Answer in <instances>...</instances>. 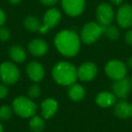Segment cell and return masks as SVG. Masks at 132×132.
Segmentation results:
<instances>
[{
    "label": "cell",
    "mask_w": 132,
    "mask_h": 132,
    "mask_svg": "<svg viewBox=\"0 0 132 132\" xmlns=\"http://www.w3.org/2000/svg\"><path fill=\"white\" fill-rule=\"evenodd\" d=\"M131 84H132V78H131Z\"/></svg>",
    "instance_id": "cell-34"
},
{
    "label": "cell",
    "mask_w": 132,
    "mask_h": 132,
    "mask_svg": "<svg viewBox=\"0 0 132 132\" xmlns=\"http://www.w3.org/2000/svg\"><path fill=\"white\" fill-rule=\"evenodd\" d=\"M6 14L4 13V11H3L2 9H0V26H3V24H5V22H6Z\"/></svg>",
    "instance_id": "cell-28"
},
{
    "label": "cell",
    "mask_w": 132,
    "mask_h": 132,
    "mask_svg": "<svg viewBox=\"0 0 132 132\" xmlns=\"http://www.w3.org/2000/svg\"><path fill=\"white\" fill-rule=\"evenodd\" d=\"M61 20V13L56 8L49 9L44 16V23L39 29V33L45 34L51 28H53L58 24Z\"/></svg>",
    "instance_id": "cell-7"
},
{
    "label": "cell",
    "mask_w": 132,
    "mask_h": 132,
    "mask_svg": "<svg viewBox=\"0 0 132 132\" xmlns=\"http://www.w3.org/2000/svg\"><path fill=\"white\" fill-rule=\"evenodd\" d=\"M54 44L57 50L66 57L74 56L80 50V38L71 30H63L57 34Z\"/></svg>",
    "instance_id": "cell-1"
},
{
    "label": "cell",
    "mask_w": 132,
    "mask_h": 132,
    "mask_svg": "<svg viewBox=\"0 0 132 132\" xmlns=\"http://www.w3.org/2000/svg\"><path fill=\"white\" fill-rule=\"evenodd\" d=\"M118 24L122 28H128L132 26V6L128 4L123 5L118 10Z\"/></svg>",
    "instance_id": "cell-11"
},
{
    "label": "cell",
    "mask_w": 132,
    "mask_h": 132,
    "mask_svg": "<svg viewBox=\"0 0 132 132\" xmlns=\"http://www.w3.org/2000/svg\"><path fill=\"white\" fill-rule=\"evenodd\" d=\"M0 132H3V127L1 124H0Z\"/></svg>",
    "instance_id": "cell-33"
},
{
    "label": "cell",
    "mask_w": 132,
    "mask_h": 132,
    "mask_svg": "<svg viewBox=\"0 0 132 132\" xmlns=\"http://www.w3.org/2000/svg\"><path fill=\"white\" fill-rule=\"evenodd\" d=\"M19 70L14 63L5 62L0 65V78L6 84H14L19 79Z\"/></svg>",
    "instance_id": "cell-5"
},
{
    "label": "cell",
    "mask_w": 132,
    "mask_h": 132,
    "mask_svg": "<svg viewBox=\"0 0 132 132\" xmlns=\"http://www.w3.org/2000/svg\"><path fill=\"white\" fill-rule=\"evenodd\" d=\"M28 50L35 56H42L47 52L48 44L42 39H35L28 44Z\"/></svg>",
    "instance_id": "cell-14"
},
{
    "label": "cell",
    "mask_w": 132,
    "mask_h": 132,
    "mask_svg": "<svg viewBox=\"0 0 132 132\" xmlns=\"http://www.w3.org/2000/svg\"><path fill=\"white\" fill-rule=\"evenodd\" d=\"M114 5H120L122 3L123 0H110Z\"/></svg>",
    "instance_id": "cell-30"
},
{
    "label": "cell",
    "mask_w": 132,
    "mask_h": 132,
    "mask_svg": "<svg viewBox=\"0 0 132 132\" xmlns=\"http://www.w3.org/2000/svg\"><path fill=\"white\" fill-rule=\"evenodd\" d=\"M58 109V103L53 99H47L42 102V115L44 119L53 117Z\"/></svg>",
    "instance_id": "cell-17"
},
{
    "label": "cell",
    "mask_w": 132,
    "mask_h": 132,
    "mask_svg": "<svg viewBox=\"0 0 132 132\" xmlns=\"http://www.w3.org/2000/svg\"><path fill=\"white\" fill-rule=\"evenodd\" d=\"M96 17L101 26H107L111 23L114 17V12L112 7L107 3H102L97 8Z\"/></svg>",
    "instance_id": "cell-8"
},
{
    "label": "cell",
    "mask_w": 132,
    "mask_h": 132,
    "mask_svg": "<svg viewBox=\"0 0 132 132\" xmlns=\"http://www.w3.org/2000/svg\"><path fill=\"white\" fill-rule=\"evenodd\" d=\"M102 26V34H104L108 38L111 40H116L119 38V32L118 28L111 24H107V26Z\"/></svg>",
    "instance_id": "cell-21"
},
{
    "label": "cell",
    "mask_w": 132,
    "mask_h": 132,
    "mask_svg": "<svg viewBox=\"0 0 132 132\" xmlns=\"http://www.w3.org/2000/svg\"><path fill=\"white\" fill-rule=\"evenodd\" d=\"M97 74V66L92 62H84L77 70V77L82 81H92Z\"/></svg>",
    "instance_id": "cell-12"
},
{
    "label": "cell",
    "mask_w": 132,
    "mask_h": 132,
    "mask_svg": "<svg viewBox=\"0 0 132 132\" xmlns=\"http://www.w3.org/2000/svg\"><path fill=\"white\" fill-rule=\"evenodd\" d=\"M68 95L71 100L74 101H79L84 98L85 90L79 83H73L71 85L70 89H69Z\"/></svg>",
    "instance_id": "cell-18"
},
{
    "label": "cell",
    "mask_w": 132,
    "mask_h": 132,
    "mask_svg": "<svg viewBox=\"0 0 132 132\" xmlns=\"http://www.w3.org/2000/svg\"><path fill=\"white\" fill-rule=\"evenodd\" d=\"M30 128L34 132H41L44 128V121L41 117L35 116L31 119L29 123Z\"/></svg>",
    "instance_id": "cell-22"
},
{
    "label": "cell",
    "mask_w": 132,
    "mask_h": 132,
    "mask_svg": "<svg viewBox=\"0 0 132 132\" xmlns=\"http://www.w3.org/2000/svg\"><path fill=\"white\" fill-rule=\"evenodd\" d=\"M26 72L27 75L32 81H39L44 78V67L41 63L37 62H31L28 63L26 67Z\"/></svg>",
    "instance_id": "cell-13"
},
{
    "label": "cell",
    "mask_w": 132,
    "mask_h": 132,
    "mask_svg": "<svg viewBox=\"0 0 132 132\" xmlns=\"http://www.w3.org/2000/svg\"><path fill=\"white\" fill-rule=\"evenodd\" d=\"M96 103L102 108L111 107L116 103V96L108 92H101L96 97Z\"/></svg>",
    "instance_id": "cell-16"
},
{
    "label": "cell",
    "mask_w": 132,
    "mask_h": 132,
    "mask_svg": "<svg viewBox=\"0 0 132 132\" xmlns=\"http://www.w3.org/2000/svg\"><path fill=\"white\" fill-rule=\"evenodd\" d=\"M10 37V32L5 27H0V41H7Z\"/></svg>",
    "instance_id": "cell-25"
},
{
    "label": "cell",
    "mask_w": 132,
    "mask_h": 132,
    "mask_svg": "<svg viewBox=\"0 0 132 132\" xmlns=\"http://www.w3.org/2000/svg\"><path fill=\"white\" fill-rule=\"evenodd\" d=\"M128 66L129 68H132V57L128 59Z\"/></svg>",
    "instance_id": "cell-31"
},
{
    "label": "cell",
    "mask_w": 132,
    "mask_h": 132,
    "mask_svg": "<svg viewBox=\"0 0 132 132\" xmlns=\"http://www.w3.org/2000/svg\"><path fill=\"white\" fill-rule=\"evenodd\" d=\"M8 94V90L6 85L0 84V99H4Z\"/></svg>",
    "instance_id": "cell-26"
},
{
    "label": "cell",
    "mask_w": 132,
    "mask_h": 132,
    "mask_svg": "<svg viewBox=\"0 0 132 132\" xmlns=\"http://www.w3.org/2000/svg\"><path fill=\"white\" fill-rule=\"evenodd\" d=\"M53 76L57 83L63 86H71L78 78L74 65L66 62H61L53 67Z\"/></svg>",
    "instance_id": "cell-2"
},
{
    "label": "cell",
    "mask_w": 132,
    "mask_h": 132,
    "mask_svg": "<svg viewBox=\"0 0 132 132\" xmlns=\"http://www.w3.org/2000/svg\"><path fill=\"white\" fill-rule=\"evenodd\" d=\"M20 1L21 0H9V2L12 3V4H14V5L18 4V3H20Z\"/></svg>",
    "instance_id": "cell-32"
},
{
    "label": "cell",
    "mask_w": 132,
    "mask_h": 132,
    "mask_svg": "<svg viewBox=\"0 0 132 132\" xmlns=\"http://www.w3.org/2000/svg\"><path fill=\"white\" fill-rule=\"evenodd\" d=\"M27 94H28V97H29L30 99H36V98H38L41 94L40 87H39L37 84L32 85V86L28 89Z\"/></svg>",
    "instance_id": "cell-23"
},
{
    "label": "cell",
    "mask_w": 132,
    "mask_h": 132,
    "mask_svg": "<svg viewBox=\"0 0 132 132\" xmlns=\"http://www.w3.org/2000/svg\"><path fill=\"white\" fill-rule=\"evenodd\" d=\"M114 113L120 119H128L132 117V104L123 101L118 102L117 104L115 103Z\"/></svg>",
    "instance_id": "cell-15"
},
{
    "label": "cell",
    "mask_w": 132,
    "mask_h": 132,
    "mask_svg": "<svg viewBox=\"0 0 132 132\" xmlns=\"http://www.w3.org/2000/svg\"><path fill=\"white\" fill-rule=\"evenodd\" d=\"M12 116V110L8 106H2L0 107V119L6 120L9 119Z\"/></svg>",
    "instance_id": "cell-24"
},
{
    "label": "cell",
    "mask_w": 132,
    "mask_h": 132,
    "mask_svg": "<svg viewBox=\"0 0 132 132\" xmlns=\"http://www.w3.org/2000/svg\"><path fill=\"white\" fill-rule=\"evenodd\" d=\"M10 57L15 62H22L26 59V53L24 50L19 45H14L10 48Z\"/></svg>",
    "instance_id": "cell-19"
},
{
    "label": "cell",
    "mask_w": 132,
    "mask_h": 132,
    "mask_svg": "<svg viewBox=\"0 0 132 132\" xmlns=\"http://www.w3.org/2000/svg\"><path fill=\"white\" fill-rule=\"evenodd\" d=\"M58 0H41V2L45 6H53L55 3H57Z\"/></svg>",
    "instance_id": "cell-29"
},
{
    "label": "cell",
    "mask_w": 132,
    "mask_h": 132,
    "mask_svg": "<svg viewBox=\"0 0 132 132\" xmlns=\"http://www.w3.org/2000/svg\"><path fill=\"white\" fill-rule=\"evenodd\" d=\"M125 38H126L127 43L132 46V30H129L128 32H127Z\"/></svg>",
    "instance_id": "cell-27"
},
{
    "label": "cell",
    "mask_w": 132,
    "mask_h": 132,
    "mask_svg": "<svg viewBox=\"0 0 132 132\" xmlns=\"http://www.w3.org/2000/svg\"><path fill=\"white\" fill-rule=\"evenodd\" d=\"M102 35V26L100 24L90 22L86 24L81 30V40L87 44H93Z\"/></svg>",
    "instance_id": "cell-4"
},
{
    "label": "cell",
    "mask_w": 132,
    "mask_h": 132,
    "mask_svg": "<svg viewBox=\"0 0 132 132\" xmlns=\"http://www.w3.org/2000/svg\"><path fill=\"white\" fill-rule=\"evenodd\" d=\"M14 111L22 118H29L35 115L36 111V105L33 101L26 97H17L13 101Z\"/></svg>",
    "instance_id": "cell-3"
},
{
    "label": "cell",
    "mask_w": 132,
    "mask_h": 132,
    "mask_svg": "<svg viewBox=\"0 0 132 132\" xmlns=\"http://www.w3.org/2000/svg\"><path fill=\"white\" fill-rule=\"evenodd\" d=\"M131 81L128 78L125 77L120 80H117L112 85L114 95L119 99H126L131 90Z\"/></svg>",
    "instance_id": "cell-10"
},
{
    "label": "cell",
    "mask_w": 132,
    "mask_h": 132,
    "mask_svg": "<svg viewBox=\"0 0 132 132\" xmlns=\"http://www.w3.org/2000/svg\"><path fill=\"white\" fill-rule=\"evenodd\" d=\"M105 72L110 79L117 81L126 77L127 66L119 60H111L105 66Z\"/></svg>",
    "instance_id": "cell-6"
},
{
    "label": "cell",
    "mask_w": 132,
    "mask_h": 132,
    "mask_svg": "<svg viewBox=\"0 0 132 132\" xmlns=\"http://www.w3.org/2000/svg\"><path fill=\"white\" fill-rule=\"evenodd\" d=\"M24 24L26 26V28L27 30L31 32H36V31H39L40 29L41 26L42 24H40L39 20L35 16H32V15H29L27 16L24 21Z\"/></svg>",
    "instance_id": "cell-20"
},
{
    "label": "cell",
    "mask_w": 132,
    "mask_h": 132,
    "mask_svg": "<svg viewBox=\"0 0 132 132\" xmlns=\"http://www.w3.org/2000/svg\"><path fill=\"white\" fill-rule=\"evenodd\" d=\"M62 8L67 15L77 16L82 13L85 6V0H62Z\"/></svg>",
    "instance_id": "cell-9"
}]
</instances>
